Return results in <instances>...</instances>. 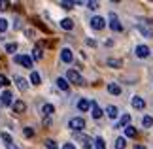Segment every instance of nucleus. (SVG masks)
I'll return each instance as SVG.
<instances>
[{
	"label": "nucleus",
	"mask_w": 153,
	"mask_h": 149,
	"mask_svg": "<svg viewBox=\"0 0 153 149\" xmlns=\"http://www.w3.org/2000/svg\"><path fill=\"white\" fill-rule=\"evenodd\" d=\"M15 85L19 87V91H27V89H28V81L25 79V77H21V76H15Z\"/></svg>",
	"instance_id": "obj_10"
},
{
	"label": "nucleus",
	"mask_w": 153,
	"mask_h": 149,
	"mask_svg": "<svg viewBox=\"0 0 153 149\" xmlns=\"http://www.w3.org/2000/svg\"><path fill=\"white\" fill-rule=\"evenodd\" d=\"M128 123H131V115L125 113V115L119 119V123H117V128H125V127H128Z\"/></svg>",
	"instance_id": "obj_16"
},
{
	"label": "nucleus",
	"mask_w": 153,
	"mask_h": 149,
	"mask_svg": "<svg viewBox=\"0 0 153 149\" xmlns=\"http://www.w3.org/2000/svg\"><path fill=\"white\" fill-rule=\"evenodd\" d=\"M68 128H72L74 132H79V130L85 128V119L83 117H72L68 121Z\"/></svg>",
	"instance_id": "obj_1"
},
{
	"label": "nucleus",
	"mask_w": 153,
	"mask_h": 149,
	"mask_svg": "<svg viewBox=\"0 0 153 149\" xmlns=\"http://www.w3.org/2000/svg\"><path fill=\"white\" fill-rule=\"evenodd\" d=\"M45 147L48 149H59V145L55 144V140H45Z\"/></svg>",
	"instance_id": "obj_29"
},
{
	"label": "nucleus",
	"mask_w": 153,
	"mask_h": 149,
	"mask_svg": "<svg viewBox=\"0 0 153 149\" xmlns=\"http://www.w3.org/2000/svg\"><path fill=\"white\" fill-rule=\"evenodd\" d=\"M57 87L59 89H61V91H68V89H70V85H68V81L66 79H64V77H57Z\"/></svg>",
	"instance_id": "obj_17"
},
{
	"label": "nucleus",
	"mask_w": 153,
	"mask_h": 149,
	"mask_svg": "<svg viewBox=\"0 0 153 149\" xmlns=\"http://www.w3.org/2000/svg\"><path fill=\"white\" fill-rule=\"evenodd\" d=\"M11 108H13V111H15V113H25L27 104L23 102V100H15V102L11 104Z\"/></svg>",
	"instance_id": "obj_9"
},
{
	"label": "nucleus",
	"mask_w": 153,
	"mask_h": 149,
	"mask_svg": "<svg viewBox=\"0 0 153 149\" xmlns=\"http://www.w3.org/2000/svg\"><path fill=\"white\" fill-rule=\"evenodd\" d=\"M8 30V19H0V32Z\"/></svg>",
	"instance_id": "obj_32"
},
{
	"label": "nucleus",
	"mask_w": 153,
	"mask_h": 149,
	"mask_svg": "<svg viewBox=\"0 0 153 149\" xmlns=\"http://www.w3.org/2000/svg\"><path fill=\"white\" fill-rule=\"evenodd\" d=\"M91 111H93L91 115L95 117V119H100V117L104 115V111H102L100 108H98V104H97V102H91Z\"/></svg>",
	"instance_id": "obj_12"
},
{
	"label": "nucleus",
	"mask_w": 153,
	"mask_h": 149,
	"mask_svg": "<svg viewBox=\"0 0 153 149\" xmlns=\"http://www.w3.org/2000/svg\"><path fill=\"white\" fill-rule=\"evenodd\" d=\"M134 53H136L138 59H146V57L149 55V47L148 45H138L136 49H134Z\"/></svg>",
	"instance_id": "obj_8"
},
{
	"label": "nucleus",
	"mask_w": 153,
	"mask_h": 149,
	"mask_svg": "<svg viewBox=\"0 0 153 149\" xmlns=\"http://www.w3.org/2000/svg\"><path fill=\"white\" fill-rule=\"evenodd\" d=\"M106 115L110 119H117L119 117V110H117L115 106H108V108H106Z\"/></svg>",
	"instance_id": "obj_14"
},
{
	"label": "nucleus",
	"mask_w": 153,
	"mask_h": 149,
	"mask_svg": "<svg viewBox=\"0 0 153 149\" xmlns=\"http://www.w3.org/2000/svg\"><path fill=\"white\" fill-rule=\"evenodd\" d=\"M61 61L66 62V64H70L74 61V55H72V49H70V47H62L61 49Z\"/></svg>",
	"instance_id": "obj_4"
},
{
	"label": "nucleus",
	"mask_w": 153,
	"mask_h": 149,
	"mask_svg": "<svg viewBox=\"0 0 153 149\" xmlns=\"http://www.w3.org/2000/svg\"><path fill=\"white\" fill-rule=\"evenodd\" d=\"M66 81L68 83H76V85H83V77H81V74L78 72V70H72V68L66 72Z\"/></svg>",
	"instance_id": "obj_2"
},
{
	"label": "nucleus",
	"mask_w": 153,
	"mask_h": 149,
	"mask_svg": "<svg viewBox=\"0 0 153 149\" xmlns=\"http://www.w3.org/2000/svg\"><path fill=\"white\" fill-rule=\"evenodd\" d=\"M6 149H19L15 144H6Z\"/></svg>",
	"instance_id": "obj_39"
},
{
	"label": "nucleus",
	"mask_w": 153,
	"mask_h": 149,
	"mask_svg": "<svg viewBox=\"0 0 153 149\" xmlns=\"http://www.w3.org/2000/svg\"><path fill=\"white\" fill-rule=\"evenodd\" d=\"M42 113H44V115H53V113H55V108H53V104H44L42 106Z\"/></svg>",
	"instance_id": "obj_20"
},
{
	"label": "nucleus",
	"mask_w": 153,
	"mask_h": 149,
	"mask_svg": "<svg viewBox=\"0 0 153 149\" xmlns=\"http://www.w3.org/2000/svg\"><path fill=\"white\" fill-rule=\"evenodd\" d=\"M95 147L97 149H106V144H104V140L98 136V138H95Z\"/></svg>",
	"instance_id": "obj_27"
},
{
	"label": "nucleus",
	"mask_w": 153,
	"mask_h": 149,
	"mask_svg": "<svg viewBox=\"0 0 153 149\" xmlns=\"http://www.w3.org/2000/svg\"><path fill=\"white\" fill-rule=\"evenodd\" d=\"M30 83L32 85H40L42 83V77H40L38 72H30Z\"/></svg>",
	"instance_id": "obj_22"
},
{
	"label": "nucleus",
	"mask_w": 153,
	"mask_h": 149,
	"mask_svg": "<svg viewBox=\"0 0 153 149\" xmlns=\"http://www.w3.org/2000/svg\"><path fill=\"white\" fill-rule=\"evenodd\" d=\"M106 62H108V66H114V68H121V61H117V59H108V61H106Z\"/></svg>",
	"instance_id": "obj_26"
},
{
	"label": "nucleus",
	"mask_w": 153,
	"mask_h": 149,
	"mask_svg": "<svg viewBox=\"0 0 153 149\" xmlns=\"http://www.w3.org/2000/svg\"><path fill=\"white\" fill-rule=\"evenodd\" d=\"M134 149H146V147H142V145H136V147H134Z\"/></svg>",
	"instance_id": "obj_40"
},
{
	"label": "nucleus",
	"mask_w": 153,
	"mask_h": 149,
	"mask_svg": "<svg viewBox=\"0 0 153 149\" xmlns=\"http://www.w3.org/2000/svg\"><path fill=\"white\" fill-rule=\"evenodd\" d=\"M76 138H78V140L81 142V144H83V147H85V149H91V147H93V142H91V138H89V136L76 134Z\"/></svg>",
	"instance_id": "obj_13"
},
{
	"label": "nucleus",
	"mask_w": 153,
	"mask_h": 149,
	"mask_svg": "<svg viewBox=\"0 0 153 149\" xmlns=\"http://www.w3.org/2000/svg\"><path fill=\"white\" fill-rule=\"evenodd\" d=\"M0 138H2L6 144H13V140H11V136H10L8 132H2V134H0Z\"/></svg>",
	"instance_id": "obj_28"
},
{
	"label": "nucleus",
	"mask_w": 153,
	"mask_h": 149,
	"mask_svg": "<svg viewBox=\"0 0 153 149\" xmlns=\"http://www.w3.org/2000/svg\"><path fill=\"white\" fill-rule=\"evenodd\" d=\"M108 25H110V28H111L114 32H121V30H123V25L119 23V17H117L114 11L110 13V23H108Z\"/></svg>",
	"instance_id": "obj_3"
},
{
	"label": "nucleus",
	"mask_w": 153,
	"mask_h": 149,
	"mask_svg": "<svg viewBox=\"0 0 153 149\" xmlns=\"http://www.w3.org/2000/svg\"><path fill=\"white\" fill-rule=\"evenodd\" d=\"M10 2H6V0H0V10H8Z\"/></svg>",
	"instance_id": "obj_37"
},
{
	"label": "nucleus",
	"mask_w": 153,
	"mask_h": 149,
	"mask_svg": "<svg viewBox=\"0 0 153 149\" xmlns=\"http://www.w3.org/2000/svg\"><path fill=\"white\" fill-rule=\"evenodd\" d=\"M91 27L95 28V30H102V28L106 27V21L102 19L100 15H95V17L91 19Z\"/></svg>",
	"instance_id": "obj_6"
},
{
	"label": "nucleus",
	"mask_w": 153,
	"mask_h": 149,
	"mask_svg": "<svg viewBox=\"0 0 153 149\" xmlns=\"http://www.w3.org/2000/svg\"><path fill=\"white\" fill-rule=\"evenodd\" d=\"M72 6H76V2H61V8H64V10H70Z\"/></svg>",
	"instance_id": "obj_36"
},
{
	"label": "nucleus",
	"mask_w": 153,
	"mask_h": 149,
	"mask_svg": "<svg viewBox=\"0 0 153 149\" xmlns=\"http://www.w3.org/2000/svg\"><path fill=\"white\" fill-rule=\"evenodd\" d=\"M134 136H136V128L131 127V125L125 127V138H134Z\"/></svg>",
	"instance_id": "obj_23"
},
{
	"label": "nucleus",
	"mask_w": 153,
	"mask_h": 149,
	"mask_svg": "<svg viewBox=\"0 0 153 149\" xmlns=\"http://www.w3.org/2000/svg\"><path fill=\"white\" fill-rule=\"evenodd\" d=\"M0 102H2V106H11V104H13V96H11V93L4 91L2 94H0Z\"/></svg>",
	"instance_id": "obj_7"
},
{
	"label": "nucleus",
	"mask_w": 153,
	"mask_h": 149,
	"mask_svg": "<svg viewBox=\"0 0 153 149\" xmlns=\"http://www.w3.org/2000/svg\"><path fill=\"white\" fill-rule=\"evenodd\" d=\"M138 30L142 32V34H146V36H151V30L148 27H144V25H138Z\"/></svg>",
	"instance_id": "obj_30"
},
{
	"label": "nucleus",
	"mask_w": 153,
	"mask_h": 149,
	"mask_svg": "<svg viewBox=\"0 0 153 149\" xmlns=\"http://www.w3.org/2000/svg\"><path fill=\"white\" fill-rule=\"evenodd\" d=\"M10 85V81H8V77H6V76H2V74H0V87H8Z\"/></svg>",
	"instance_id": "obj_33"
},
{
	"label": "nucleus",
	"mask_w": 153,
	"mask_h": 149,
	"mask_svg": "<svg viewBox=\"0 0 153 149\" xmlns=\"http://www.w3.org/2000/svg\"><path fill=\"white\" fill-rule=\"evenodd\" d=\"M78 110L79 111H87V110H91V102L87 98H81L79 102H78Z\"/></svg>",
	"instance_id": "obj_15"
},
{
	"label": "nucleus",
	"mask_w": 153,
	"mask_h": 149,
	"mask_svg": "<svg viewBox=\"0 0 153 149\" xmlns=\"http://www.w3.org/2000/svg\"><path fill=\"white\" fill-rule=\"evenodd\" d=\"M6 51H8V53H15L17 51V44H8V45H6Z\"/></svg>",
	"instance_id": "obj_34"
},
{
	"label": "nucleus",
	"mask_w": 153,
	"mask_h": 149,
	"mask_svg": "<svg viewBox=\"0 0 153 149\" xmlns=\"http://www.w3.org/2000/svg\"><path fill=\"white\" fill-rule=\"evenodd\" d=\"M108 93L117 96V94H121V87L117 85V83H108Z\"/></svg>",
	"instance_id": "obj_18"
},
{
	"label": "nucleus",
	"mask_w": 153,
	"mask_h": 149,
	"mask_svg": "<svg viewBox=\"0 0 153 149\" xmlns=\"http://www.w3.org/2000/svg\"><path fill=\"white\" fill-rule=\"evenodd\" d=\"M42 57H44V53H42V45H36L32 49V59L34 61H42Z\"/></svg>",
	"instance_id": "obj_19"
},
{
	"label": "nucleus",
	"mask_w": 153,
	"mask_h": 149,
	"mask_svg": "<svg viewBox=\"0 0 153 149\" xmlns=\"http://www.w3.org/2000/svg\"><path fill=\"white\" fill-rule=\"evenodd\" d=\"M127 147V140L123 138V136H119V138L115 140V149H125Z\"/></svg>",
	"instance_id": "obj_24"
},
{
	"label": "nucleus",
	"mask_w": 153,
	"mask_h": 149,
	"mask_svg": "<svg viewBox=\"0 0 153 149\" xmlns=\"http://www.w3.org/2000/svg\"><path fill=\"white\" fill-rule=\"evenodd\" d=\"M132 108L144 110V108H146V100H144L142 96H132Z\"/></svg>",
	"instance_id": "obj_11"
},
{
	"label": "nucleus",
	"mask_w": 153,
	"mask_h": 149,
	"mask_svg": "<svg viewBox=\"0 0 153 149\" xmlns=\"http://www.w3.org/2000/svg\"><path fill=\"white\" fill-rule=\"evenodd\" d=\"M87 8H89V10H98V2L91 0V2H87Z\"/></svg>",
	"instance_id": "obj_35"
},
{
	"label": "nucleus",
	"mask_w": 153,
	"mask_h": 149,
	"mask_svg": "<svg viewBox=\"0 0 153 149\" xmlns=\"http://www.w3.org/2000/svg\"><path fill=\"white\" fill-rule=\"evenodd\" d=\"M61 28H64V30H72V28H74V21L72 19H62L61 21Z\"/></svg>",
	"instance_id": "obj_21"
},
{
	"label": "nucleus",
	"mask_w": 153,
	"mask_h": 149,
	"mask_svg": "<svg viewBox=\"0 0 153 149\" xmlns=\"http://www.w3.org/2000/svg\"><path fill=\"white\" fill-rule=\"evenodd\" d=\"M15 62L23 64L25 68H32V57L28 55H15Z\"/></svg>",
	"instance_id": "obj_5"
},
{
	"label": "nucleus",
	"mask_w": 153,
	"mask_h": 149,
	"mask_svg": "<svg viewBox=\"0 0 153 149\" xmlns=\"http://www.w3.org/2000/svg\"><path fill=\"white\" fill-rule=\"evenodd\" d=\"M142 125H144L146 128L153 127V117H151V115H144V117H142Z\"/></svg>",
	"instance_id": "obj_25"
},
{
	"label": "nucleus",
	"mask_w": 153,
	"mask_h": 149,
	"mask_svg": "<svg viewBox=\"0 0 153 149\" xmlns=\"http://www.w3.org/2000/svg\"><path fill=\"white\" fill-rule=\"evenodd\" d=\"M62 149H76V145H74V144H64Z\"/></svg>",
	"instance_id": "obj_38"
},
{
	"label": "nucleus",
	"mask_w": 153,
	"mask_h": 149,
	"mask_svg": "<svg viewBox=\"0 0 153 149\" xmlns=\"http://www.w3.org/2000/svg\"><path fill=\"white\" fill-rule=\"evenodd\" d=\"M23 134H25L27 138H32V136H34V130H32V127H25V130H23Z\"/></svg>",
	"instance_id": "obj_31"
}]
</instances>
